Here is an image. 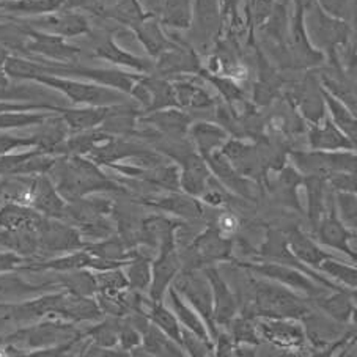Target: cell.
<instances>
[{"label": "cell", "mask_w": 357, "mask_h": 357, "mask_svg": "<svg viewBox=\"0 0 357 357\" xmlns=\"http://www.w3.org/2000/svg\"><path fill=\"white\" fill-rule=\"evenodd\" d=\"M274 5V0H250L252 21H254L255 26H263V24L268 22Z\"/></svg>", "instance_id": "cell-36"}, {"label": "cell", "mask_w": 357, "mask_h": 357, "mask_svg": "<svg viewBox=\"0 0 357 357\" xmlns=\"http://www.w3.org/2000/svg\"><path fill=\"white\" fill-rule=\"evenodd\" d=\"M169 296H170L172 307H174V310H175V315L180 318L183 326H186V329L192 332L197 338H200L203 343H206L208 347H211V343H209V334L205 328L206 324L203 323V319L197 315V313L190 309L189 305L183 303V299L178 296V291L175 290V287L169 290Z\"/></svg>", "instance_id": "cell-20"}, {"label": "cell", "mask_w": 357, "mask_h": 357, "mask_svg": "<svg viewBox=\"0 0 357 357\" xmlns=\"http://www.w3.org/2000/svg\"><path fill=\"white\" fill-rule=\"evenodd\" d=\"M323 271L324 273H328L332 277H337L338 280H342L343 283H347L348 287H353L356 288L357 285V273H356V268H351L348 264L344 263H338L334 260H324L323 261Z\"/></svg>", "instance_id": "cell-32"}, {"label": "cell", "mask_w": 357, "mask_h": 357, "mask_svg": "<svg viewBox=\"0 0 357 357\" xmlns=\"http://www.w3.org/2000/svg\"><path fill=\"white\" fill-rule=\"evenodd\" d=\"M298 101L301 112L307 120H310L313 125L319 123L326 115V104L321 95V87L317 84V79L309 76L303 82L298 93Z\"/></svg>", "instance_id": "cell-14"}, {"label": "cell", "mask_w": 357, "mask_h": 357, "mask_svg": "<svg viewBox=\"0 0 357 357\" xmlns=\"http://www.w3.org/2000/svg\"><path fill=\"white\" fill-rule=\"evenodd\" d=\"M331 183L332 186L337 188L343 192H356V174H349V172H335L331 174Z\"/></svg>", "instance_id": "cell-37"}, {"label": "cell", "mask_w": 357, "mask_h": 357, "mask_svg": "<svg viewBox=\"0 0 357 357\" xmlns=\"http://www.w3.org/2000/svg\"><path fill=\"white\" fill-rule=\"evenodd\" d=\"M304 8L296 7V13H294V21L291 27V49L293 54L299 63L305 66L317 65L324 57L323 54L313 49L312 41L309 40V33L305 30V21H304Z\"/></svg>", "instance_id": "cell-8"}, {"label": "cell", "mask_w": 357, "mask_h": 357, "mask_svg": "<svg viewBox=\"0 0 357 357\" xmlns=\"http://www.w3.org/2000/svg\"><path fill=\"white\" fill-rule=\"evenodd\" d=\"M158 70L162 75H180V73H195L199 70V61L194 57L192 52L172 45L169 49L159 55Z\"/></svg>", "instance_id": "cell-16"}, {"label": "cell", "mask_w": 357, "mask_h": 357, "mask_svg": "<svg viewBox=\"0 0 357 357\" xmlns=\"http://www.w3.org/2000/svg\"><path fill=\"white\" fill-rule=\"evenodd\" d=\"M318 233L319 241L323 244L329 245V248H334L344 252L349 257L356 258V254L349 248V239L351 233L347 230V227L343 225L340 219L337 218L334 206L331 208V213L328 218H323L321 222H319L318 229L315 230Z\"/></svg>", "instance_id": "cell-11"}, {"label": "cell", "mask_w": 357, "mask_h": 357, "mask_svg": "<svg viewBox=\"0 0 357 357\" xmlns=\"http://www.w3.org/2000/svg\"><path fill=\"white\" fill-rule=\"evenodd\" d=\"M150 319L153 324H156L159 329L165 332V335L180 344V347H183V332L174 313L169 312L159 303H153L150 310Z\"/></svg>", "instance_id": "cell-29"}, {"label": "cell", "mask_w": 357, "mask_h": 357, "mask_svg": "<svg viewBox=\"0 0 357 357\" xmlns=\"http://www.w3.org/2000/svg\"><path fill=\"white\" fill-rule=\"evenodd\" d=\"M145 123H150L159 131L170 135H183L188 132V128L190 125V116L188 114L181 112L175 107L155 110V112H149V116L144 119Z\"/></svg>", "instance_id": "cell-17"}, {"label": "cell", "mask_w": 357, "mask_h": 357, "mask_svg": "<svg viewBox=\"0 0 357 357\" xmlns=\"http://www.w3.org/2000/svg\"><path fill=\"white\" fill-rule=\"evenodd\" d=\"M206 279L211 285L213 293V319L218 324H229L236 315V299L233 296L230 288L227 287L219 271L216 268H208L205 271Z\"/></svg>", "instance_id": "cell-6"}, {"label": "cell", "mask_w": 357, "mask_h": 357, "mask_svg": "<svg viewBox=\"0 0 357 357\" xmlns=\"http://www.w3.org/2000/svg\"><path fill=\"white\" fill-rule=\"evenodd\" d=\"M287 239H288V244H290L293 255L296 257L298 260L304 261L307 264L319 266V264L329 258V255L326 254V252L319 249L310 238H307L304 233H301L299 230H291Z\"/></svg>", "instance_id": "cell-22"}, {"label": "cell", "mask_w": 357, "mask_h": 357, "mask_svg": "<svg viewBox=\"0 0 357 357\" xmlns=\"http://www.w3.org/2000/svg\"><path fill=\"white\" fill-rule=\"evenodd\" d=\"M321 95L324 104L329 107V112L332 114V119H334V125L340 129L348 139L356 142L357 123L354 114H351V110L344 106V102L338 100V98H335L332 93H329L324 87H321Z\"/></svg>", "instance_id": "cell-24"}, {"label": "cell", "mask_w": 357, "mask_h": 357, "mask_svg": "<svg viewBox=\"0 0 357 357\" xmlns=\"http://www.w3.org/2000/svg\"><path fill=\"white\" fill-rule=\"evenodd\" d=\"M248 268L252 271H257L258 274L266 275L269 279L279 280L283 285H288L291 288H296V290H304L307 293H315L317 287L310 279H307L304 274H301L299 271L291 269L288 266H282V264H275V263H266V264H260V266H254V264H249Z\"/></svg>", "instance_id": "cell-15"}, {"label": "cell", "mask_w": 357, "mask_h": 357, "mask_svg": "<svg viewBox=\"0 0 357 357\" xmlns=\"http://www.w3.org/2000/svg\"><path fill=\"white\" fill-rule=\"evenodd\" d=\"M190 134L195 140L197 146H199L202 158H205L224 144L227 140V131L213 123L200 121L190 128Z\"/></svg>", "instance_id": "cell-23"}, {"label": "cell", "mask_w": 357, "mask_h": 357, "mask_svg": "<svg viewBox=\"0 0 357 357\" xmlns=\"http://www.w3.org/2000/svg\"><path fill=\"white\" fill-rule=\"evenodd\" d=\"M161 21L165 26L188 29L192 21L190 0H164L161 5Z\"/></svg>", "instance_id": "cell-25"}, {"label": "cell", "mask_w": 357, "mask_h": 357, "mask_svg": "<svg viewBox=\"0 0 357 357\" xmlns=\"http://www.w3.org/2000/svg\"><path fill=\"white\" fill-rule=\"evenodd\" d=\"M144 342L149 354L156 356H181L180 348L175 347V342L172 338L162 335L161 329L158 326H149L144 331Z\"/></svg>", "instance_id": "cell-30"}, {"label": "cell", "mask_w": 357, "mask_h": 357, "mask_svg": "<svg viewBox=\"0 0 357 357\" xmlns=\"http://www.w3.org/2000/svg\"><path fill=\"white\" fill-rule=\"evenodd\" d=\"M146 91H149V106H146V112H155V110L169 109V107H178V101L175 96L174 84H170L165 79L159 77H142Z\"/></svg>", "instance_id": "cell-18"}, {"label": "cell", "mask_w": 357, "mask_h": 357, "mask_svg": "<svg viewBox=\"0 0 357 357\" xmlns=\"http://www.w3.org/2000/svg\"><path fill=\"white\" fill-rule=\"evenodd\" d=\"M337 203H338V211H340L342 219L348 225L356 227L357 203H356L354 192H343V190H338Z\"/></svg>", "instance_id": "cell-33"}, {"label": "cell", "mask_w": 357, "mask_h": 357, "mask_svg": "<svg viewBox=\"0 0 357 357\" xmlns=\"http://www.w3.org/2000/svg\"><path fill=\"white\" fill-rule=\"evenodd\" d=\"M129 280L134 288L139 290H146L150 287L151 282V273H150V264L146 260L135 261L131 269H129Z\"/></svg>", "instance_id": "cell-35"}, {"label": "cell", "mask_w": 357, "mask_h": 357, "mask_svg": "<svg viewBox=\"0 0 357 357\" xmlns=\"http://www.w3.org/2000/svg\"><path fill=\"white\" fill-rule=\"evenodd\" d=\"M324 123H315L310 129V145L313 150H351L354 142L348 139L340 129L329 119H323Z\"/></svg>", "instance_id": "cell-13"}, {"label": "cell", "mask_w": 357, "mask_h": 357, "mask_svg": "<svg viewBox=\"0 0 357 357\" xmlns=\"http://www.w3.org/2000/svg\"><path fill=\"white\" fill-rule=\"evenodd\" d=\"M255 305L258 315L269 318H303L309 313L303 301L274 283H258Z\"/></svg>", "instance_id": "cell-1"}, {"label": "cell", "mask_w": 357, "mask_h": 357, "mask_svg": "<svg viewBox=\"0 0 357 357\" xmlns=\"http://www.w3.org/2000/svg\"><path fill=\"white\" fill-rule=\"evenodd\" d=\"M151 206L165 209V211L178 214V216L188 218V219H197L202 216V206L200 203L194 200L192 197L174 194L164 199H159L158 202H150Z\"/></svg>", "instance_id": "cell-27"}, {"label": "cell", "mask_w": 357, "mask_h": 357, "mask_svg": "<svg viewBox=\"0 0 357 357\" xmlns=\"http://www.w3.org/2000/svg\"><path fill=\"white\" fill-rule=\"evenodd\" d=\"M219 344H218V351H219V356H224V354H229V351H231V344H230V338L227 335H220L219 337Z\"/></svg>", "instance_id": "cell-39"}, {"label": "cell", "mask_w": 357, "mask_h": 357, "mask_svg": "<svg viewBox=\"0 0 357 357\" xmlns=\"http://www.w3.org/2000/svg\"><path fill=\"white\" fill-rule=\"evenodd\" d=\"M231 241L220 235L218 229H209L202 233L190 245V254L194 255L195 263H211L216 260H224L230 255Z\"/></svg>", "instance_id": "cell-7"}, {"label": "cell", "mask_w": 357, "mask_h": 357, "mask_svg": "<svg viewBox=\"0 0 357 357\" xmlns=\"http://www.w3.org/2000/svg\"><path fill=\"white\" fill-rule=\"evenodd\" d=\"M208 81L214 84V87H216L222 96L225 98L229 102L233 101H241L243 100V90L238 87V85L231 81L229 77H220V76H208Z\"/></svg>", "instance_id": "cell-34"}, {"label": "cell", "mask_w": 357, "mask_h": 357, "mask_svg": "<svg viewBox=\"0 0 357 357\" xmlns=\"http://www.w3.org/2000/svg\"><path fill=\"white\" fill-rule=\"evenodd\" d=\"M135 32H137L140 43L144 45L146 51H149L151 57H159L165 49H169L172 46V43L165 38V35L162 33L159 22L153 20V15L145 17V20L135 27Z\"/></svg>", "instance_id": "cell-19"}, {"label": "cell", "mask_w": 357, "mask_h": 357, "mask_svg": "<svg viewBox=\"0 0 357 357\" xmlns=\"http://www.w3.org/2000/svg\"><path fill=\"white\" fill-rule=\"evenodd\" d=\"M178 268H180V260H178L176 252H175V239L174 231L169 233L162 238L161 244V255L153 264V273H151V288H150V296L153 303H161L164 291L167 290L170 282L175 279Z\"/></svg>", "instance_id": "cell-4"}, {"label": "cell", "mask_w": 357, "mask_h": 357, "mask_svg": "<svg viewBox=\"0 0 357 357\" xmlns=\"http://www.w3.org/2000/svg\"><path fill=\"white\" fill-rule=\"evenodd\" d=\"M235 338L238 342H252V343H257V335H255V329L252 328L250 321L248 319H238L235 323Z\"/></svg>", "instance_id": "cell-38"}, {"label": "cell", "mask_w": 357, "mask_h": 357, "mask_svg": "<svg viewBox=\"0 0 357 357\" xmlns=\"http://www.w3.org/2000/svg\"><path fill=\"white\" fill-rule=\"evenodd\" d=\"M176 290L184 293V296L194 305V309L202 315L203 321L209 328V332L216 337L218 331L216 326H214L216 323L213 319V293L208 279H203V277L189 271V273L176 279Z\"/></svg>", "instance_id": "cell-2"}, {"label": "cell", "mask_w": 357, "mask_h": 357, "mask_svg": "<svg viewBox=\"0 0 357 357\" xmlns=\"http://www.w3.org/2000/svg\"><path fill=\"white\" fill-rule=\"evenodd\" d=\"M299 169L310 175H331L335 172L356 174V156L351 153H293Z\"/></svg>", "instance_id": "cell-3"}, {"label": "cell", "mask_w": 357, "mask_h": 357, "mask_svg": "<svg viewBox=\"0 0 357 357\" xmlns=\"http://www.w3.org/2000/svg\"><path fill=\"white\" fill-rule=\"evenodd\" d=\"M184 164V172L180 176V184L190 195H203L206 190V181L209 178V170L205 159L197 156L195 153H186L180 158Z\"/></svg>", "instance_id": "cell-12"}, {"label": "cell", "mask_w": 357, "mask_h": 357, "mask_svg": "<svg viewBox=\"0 0 357 357\" xmlns=\"http://www.w3.org/2000/svg\"><path fill=\"white\" fill-rule=\"evenodd\" d=\"M123 337H126V347L128 348L139 344V334L135 331H132V329H129L126 334H123Z\"/></svg>", "instance_id": "cell-40"}, {"label": "cell", "mask_w": 357, "mask_h": 357, "mask_svg": "<svg viewBox=\"0 0 357 357\" xmlns=\"http://www.w3.org/2000/svg\"><path fill=\"white\" fill-rule=\"evenodd\" d=\"M305 188L309 194V216L313 229H318L319 222L324 218V180L321 175H310L305 178Z\"/></svg>", "instance_id": "cell-28"}, {"label": "cell", "mask_w": 357, "mask_h": 357, "mask_svg": "<svg viewBox=\"0 0 357 357\" xmlns=\"http://www.w3.org/2000/svg\"><path fill=\"white\" fill-rule=\"evenodd\" d=\"M222 155L243 176L255 178L260 174V156H258V151L254 146H249L238 140H229L222 146Z\"/></svg>", "instance_id": "cell-9"}, {"label": "cell", "mask_w": 357, "mask_h": 357, "mask_svg": "<svg viewBox=\"0 0 357 357\" xmlns=\"http://www.w3.org/2000/svg\"><path fill=\"white\" fill-rule=\"evenodd\" d=\"M178 106L188 109H208L214 106L213 96L190 81H178L174 84Z\"/></svg>", "instance_id": "cell-21"}, {"label": "cell", "mask_w": 357, "mask_h": 357, "mask_svg": "<svg viewBox=\"0 0 357 357\" xmlns=\"http://www.w3.org/2000/svg\"><path fill=\"white\" fill-rule=\"evenodd\" d=\"M318 304L324 312H328L332 318L338 319V321H348L354 312V305L347 293H337L332 298L319 301Z\"/></svg>", "instance_id": "cell-31"}, {"label": "cell", "mask_w": 357, "mask_h": 357, "mask_svg": "<svg viewBox=\"0 0 357 357\" xmlns=\"http://www.w3.org/2000/svg\"><path fill=\"white\" fill-rule=\"evenodd\" d=\"M203 159L209 164V167H211L214 174L230 189L236 190L238 194L244 197H254V189H252L254 186H252V183L245 180V176H243L241 174H238L229 159L222 155V151H213L211 155H208Z\"/></svg>", "instance_id": "cell-10"}, {"label": "cell", "mask_w": 357, "mask_h": 357, "mask_svg": "<svg viewBox=\"0 0 357 357\" xmlns=\"http://www.w3.org/2000/svg\"><path fill=\"white\" fill-rule=\"evenodd\" d=\"M305 10L312 11L313 15V33L309 36V40L321 41L328 47L331 59L335 61V47L348 40V26L342 21L331 17L328 11L319 7L317 0H313Z\"/></svg>", "instance_id": "cell-5"}, {"label": "cell", "mask_w": 357, "mask_h": 357, "mask_svg": "<svg viewBox=\"0 0 357 357\" xmlns=\"http://www.w3.org/2000/svg\"><path fill=\"white\" fill-rule=\"evenodd\" d=\"M260 329L263 335L268 338V340L274 342L277 344H282V347H293V344L303 343V331L298 326L282 323V321H268L261 323Z\"/></svg>", "instance_id": "cell-26"}]
</instances>
